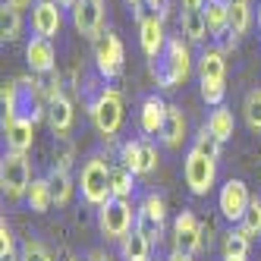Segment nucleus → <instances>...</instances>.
<instances>
[{
  "mask_svg": "<svg viewBox=\"0 0 261 261\" xmlns=\"http://www.w3.org/2000/svg\"><path fill=\"white\" fill-rule=\"evenodd\" d=\"M161 145L164 148H182V142L189 139L186 136V114H182V107H176V104H170L167 107V123H164V129H161Z\"/></svg>",
  "mask_w": 261,
  "mask_h": 261,
  "instance_id": "18",
  "label": "nucleus"
},
{
  "mask_svg": "<svg viewBox=\"0 0 261 261\" xmlns=\"http://www.w3.org/2000/svg\"><path fill=\"white\" fill-rule=\"evenodd\" d=\"M242 117L252 133H261V88L246 91V101H242Z\"/></svg>",
  "mask_w": 261,
  "mask_h": 261,
  "instance_id": "31",
  "label": "nucleus"
},
{
  "mask_svg": "<svg viewBox=\"0 0 261 261\" xmlns=\"http://www.w3.org/2000/svg\"><path fill=\"white\" fill-rule=\"evenodd\" d=\"M54 170H72V145H63L60 154H54Z\"/></svg>",
  "mask_w": 261,
  "mask_h": 261,
  "instance_id": "38",
  "label": "nucleus"
},
{
  "mask_svg": "<svg viewBox=\"0 0 261 261\" xmlns=\"http://www.w3.org/2000/svg\"><path fill=\"white\" fill-rule=\"evenodd\" d=\"M182 179H186L192 195H208L214 189V182H217V158L198 151L192 145L189 151H186V158H182Z\"/></svg>",
  "mask_w": 261,
  "mask_h": 261,
  "instance_id": "8",
  "label": "nucleus"
},
{
  "mask_svg": "<svg viewBox=\"0 0 261 261\" xmlns=\"http://www.w3.org/2000/svg\"><path fill=\"white\" fill-rule=\"evenodd\" d=\"M208 0H182V13H201Z\"/></svg>",
  "mask_w": 261,
  "mask_h": 261,
  "instance_id": "42",
  "label": "nucleus"
},
{
  "mask_svg": "<svg viewBox=\"0 0 261 261\" xmlns=\"http://www.w3.org/2000/svg\"><path fill=\"white\" fill-rule=\"evenodd\" d=\"M110 195L126 198V201L136 195V173L126 170L123 164H114V173H110Z\"/></svg>",
  "mask_w": 261,
  "mask_h": 261,
  "instance_id": "26",
  "label": "nucleus"
},
{
  "mask_svg": "<svg viewBox=\"0 0 261 261\" xmlns=\"http://www.w3.org/2000/svg\"><path fill=\"white\" fill-rule=\"evenodd\" d=\"M32 186V167H29V154L25 151H7L0 158V189L10 204L25 201V192Z\"/></svg>",
  "mask_w": 261,
  "mask_h": 261,
  "instance_id": "4",
  "label": "nucleus"
},
{
  "mask_svg": "<svg viewBox=\"0 0 261 261\" xmlns=\"http://www.w3.org/2000/svg\"><path fill=\"white\" fill-rule=\"evenodd\" d=\"M19 261H54V255H50V249L44 246L41 239L29 236V239H22V246H19Z\"/></svg>",
  "mask_w": 261,
  "mask_h": 261,
  "instance_id": "32",
  "label": "nucleus"
},
{
  "mask_svg": "<svg viewBox=\"0 0 261 261\" xmlns=\"http://www.w3.org/2000/svg\"><path fill=\"white\" fill-rule=\"evenodd\" d=\"M249 246H252V242L242 236L236 227H230L227 233H223V255H249Z\"/></svg>",
  "mask_w": 261,
  "mask_h": 261,
  "instance_id": "33",
  "label": "nucleus"
},
{
  "mask_svg": "<svg viewBox=\"0 0 261 261\" xmlns=\"http://www.w3.org/2000/svg\"><path fill=\"white\" fill-rule=\"evenodd\" d=\"M192 145L198 148V151H204V154H211V158L220 161V145H223V142H217V139L211 136V129H208V126H201V129H198V136H195Z\"/></svg>",
  "mask_w": 261,
  "mask_h": 261,
  "instance_id": "36",
  "label": "nucleus"
},
{
  "mask_svg": "<svg viewBox=\"0 0 261 261\" xmlns=\"http://www.w3.org/2000/svg\"><path fill=\"white\" fill-rule=\"evenodd\" d=\"M223 261H249V255H223Z\"/></svg>",
  "mask_w": 261,
  "mask_h": 261,
  "instance_id": "46",
  "label": "nucleus"
},
{
  "mask_svg": "<svg viewBox=\"0 0 261 261\" xmlns=\"http://www.w3.org/2000/svg\"><path fill=\"white\" fill-rule=\"evenodd\" d=\"M195 72H198V82H227V54L217 44L201 47L195 57Z\"/></svg>",
  "mask_w": 261,
  "mask_h": 261,
  "instance_id": "15",
  "label": "nucleus"
},
{
  "mask_svg": "<svg viewBox=\"0 0 261 261\" xmlns=\"http://www.w3.org/2000/svg\"><path fill=\"white\" fill-rule=\"evenodd\" d=\"M249 204H252V192H249V186L242 182V179H227V182L220 186V192H217V211L223 214V220H230L233 227L246 217Z\"/></svg>",
  "mask_w": 261,
  "mask_h": 261,
  "instance_id": "9",
  "label": "nucleus"
},
{
  "mask_svg": "<svg viewBox=\"0 0 261 261\" xmlns=\"http://www.w3.org/2000/svg\"><path fill=\"white\" fill-rule=\"evenodd\" d=\"M179 25H182V38L189 44H204V38H211V35H208V22H204L201 13H182Z\"/></svg>",
  "mask_w": 261,
  "mask_h": 261,
  "instance_id": "28",
  "label": "nucleus"
},
{
  "mask_svg": "<svg viewBox=\"0 0 261 261\" xmlns=\"http://www.w3.org/2000/svg\"><path fill=\"white\" fill-rule=\"evenodd\" d=\"M220 41H223V44H220V50H223V54H230V50H236V47H239V38H236L233 32H230V35H223Z\"/></svg>",
  "mask_w": 261,
  "mask_h": 261,
  "instance_id": "41",
  "label": "nucleus"
},
{
  "mask_svg": "<svg viewBox=\"0 0 261 261\" xmlns=\"http://www.w3.org/2000/svg\"><path fill=\"white\" fill-rule=\"evenodd\" d=\"M0 38L4 41H19L22 38V10L10 7L4 0V7H0Z\"/></svg>",
  "mask_w": 261,
  "mask_h": 261,
  "instance_id": "25",
  "label": "nucleus"
},
{
  "mask_svg": "<svg viewBox=\"0 0 261 261\" xmlns=\"http://www.w3.org/2000/svg\"><path fill=\"white\" fill-rule=\"evenodd\" d=\"M158 164H161V154H158V145L151 139H142V176L148 173H154L158 170Z\"/></svg>",
  "mask_w": 261,
  "mask_h": 261,
  "instance_id": "37",
  "label": "nucleus"
},
{
  "mask_svg": "<svg viewBox=\"0 0 261 261\" xmlns=\"http://www.w3.org/2000/svg\"><path fill=\"white\" fill-rule=\"evenodd\" d=\"M192 69H195V60H192L189 41H186L182 35H170L164 54L158 60H151V76L161 88H179L192 76Z\"/></svg>",
  "mask_w": 261,
  "mask_h": 261,
  "instance_id": "1",
  "label": "nucleus"
},
{
  "mask_svg": "<svg viewBox=\"0 0 261 261\" xmlns=\"http://www.w3.org/2000/svg\"><path fill=\"white\" fill-rule=\"evenodd\" d=\"M227 4H249V0H227Z\"/></svg>",
  "mask_w": 261,
  "mask_h": 261,
  "instance_id": "50",
  "label": "nucleus"
},
{
  "mask_svg": "<svg viewBox=\"0 0 261 261\" xmlns=\"http://www.w3.org/2000/svg\"><path fill=\"white\" fill-rule=\"evenodd\" d=\"M98 230L107 242H120L136 230V208L126 198H110L98 208Z\"/></svg>",
  "mask_w": 261,
  "mask_h": 261,
  "instance_id": "6",
  "label": "nucleus"
},
{
  "mask_svg": "<svg viewBox=\"0 0 261 261\" xmlns=\"http://www.w3.org/2000/svg\"><path fill=\"white\" fill-rule=\"evenodd\" d=\"M201 16H204V22H208V35L214 41H220L223 35H230V4L227 0H208Z\"/></svg>",
  "mask_w": 261,
  "mask_h": 261,
  "instance_id": "19",
  "label": "nucleus"
},
{
  "mask_svg": "<svg viewBox=\"0 0 261 261\" xmlns=\"http://www.w3.org/2000/svg\"><path fill=\"white\" fill-rule=\"evenodd\" d=\"M136 217L145 220V223H154V227H167V201H164V195L148 192V195L139 201Z\"/></svg>",
  "mask_w": 261,
  "mask_h": 261,
  "instance_id": "21",
  "label": "nucleus"
},
{
  "mask_svg": "<svg viewBox=\"0 0 261 261\" xmlns=\"http://www.w3.org/2000/svg\"><path fill=\"white\" fill-rule=\"evenodd\" d=\"M88 117L95 123V129L107 139L114 142L117 133L123 129V120H126V107H123V95L117 88H98L95 95L88 98Z\"/></svg>",
  "mask_w": 261,
  "mask_h": 261,
  "instance_id": "3",
  "label": "nucleus"
},
{
  "mask_svg": "<svg viewBox=\"0 0 261 261\" xmlns=\"http://www.w3.org/2000/svg\"><path fill=\"white\" fill-rule=\"evenodd\" d=\"M91 57H95V69L104 82H114L123 76V66H126V47L120 41L117 32L104 29L95 41H91Z\"/></svg>",
  "mask_w": 261,
  "mask_h": 261,
  "instance_id": "5",
  "label": "nucleus"
},
{
  "mask_svg": "<svg viewBox=\"0 0 261 261\" xmlns=\"http://www.w3.org/2000/svg\"><path fill=\"white\" fill-rule=\"evenodd\" d=\"M255 22V13L249 4H230V32L236 35V38H242V35H249Z\"/></svg>",
  "mask_w": 261,
  "mask_h": 261,
  "instance_id": "30",
  "label": "nucleus"
},
{
  "mask_svg": "<svg viewBox=\"0 0 261 261\" xmlns=\"http://www.w3.org/2000/svg\"><path fill=\"white\" fill-rule=\"evenodd\" d=\"M198 91L208 107H220L223 98H227V82H198Z\"/></svg>",
  "mask_w": 261,
  "mask_h": 261,
  "instance_id": "34",
  "label": "nucleus"
},
{
  "mask_svg": "<svg viewBox=\"0 0 261 261\" xmlns=\"http://www.w3.org/2000/svg\"><path fill=\"white\" fill-rule=\"evenodd\" d=\"M117 161L126 167V170H133L136 176H142V139H126L120 145Z\"/></svg>",
  "mask_w": 261,
  "mask_h": 261,
  "instance_id": "29",
  "label": "nucleus"
},
{
  "mask_svg": "<svg viewBox=\"0 0 261 261\" xmlns=\"http://www.w3.org/2000/svg\"><path fill=\"white\" fill-rule=\"evenodd\" d=\"M110 173H114V164H110L107 154H101V151L88 154L82 161L76 182H79V195H82V201L88 204V208L98 211L104 201L114 198L110 195Z\"/></svg>",
  "mask_w": 261,
  "mask_h": 261,
  "instance_id": "2",
  "label": "nucleus"
},
{
  "mask_svg": "<svg viewBox=\"0 0 261 261\" xmlns=\"http://www.w3.org/2000/svg\"><path fill=\"white\" fill-rule=\"evenodd\" d=\"M47 176H50V189H54V204H57V208H66L72 201V192L79 189V182L72 179L69 170H54V167H50Z\"/></svg>",
  "mask_w": 261,
  "mask_h": 261,
  "instance_id": "23",
  "label": "nucleus"
},
{
  "mask_svg": "<svg viewBox=\"0 0 261 261\" xmlns=\"http://www.w3.org/2000/svg\"><path fill=\"white\" fill-rule=\"evenodd\" d=\"M173 249L189 252V255L211 249V227L201 223L195 217V211H189V208H182L173 220Z\"/></svg>",
  "mask_w": 261,
  "mask_h": 261,
  "instance_id": "7",
  "label": "nucleus"
},
{
  "mask_svg": "<svg viewBox=\"0 0 261 261\" xmlns=\"http://www.w3.org/2000/svg\"><path fill=\"white\" fill-rule=\"evenodd\" d=\"M25 204L32 214H47L54 208V189H50V176H32V186L25 192Z\"/></svg>",
  "mask_w": 261,
  "mask_h": 261,
  "instance_id": "20",
  "label": "nucleus"
},
{
  "mask_svg": "<svg viewBox=\"0 0 261 261\" xmlns=\"http://www.w3.org/2000/svg\"><path fill=\"white\" fill-rule=\"evenodd\" d=\"M25 63L35 76H50L54 66H57V50H54L50 38H41V35H32L25 41Z\"/></svg>",
  "mask_w": 261,
  "mask_h": 261,
  "instance_id": "13",
  "label": "nucleus"
},
{
  "mask_svg": "<svg viewBox=\"0 0 261 261\" xmlns=\"http://www.w3.org/2000/svg\"><path fill=\"white\" fill-rule=\"evenodd\" d=\"M35 145V123L16 114H4V148L7 151H29Z\"/></svg>",
  "mask_w": 261,
  "mask_h": 261,
  "instance_id": "14",
  "label": "nucleus"
},
{
  "mask_svg": "<svg viewBox=\"0 0 261 261\" xmlns=\"http://www.w3.org/2000/svg\"><path fill=\"white\" fill-rule=\"evenodd\" d=\"M145 7L151 10L154 16H161V19H167V13H170V0H145Z\"/></svg>",
  "mask_w": 261,
  "mask_h": 261,
  "instance_id": "39",
  "label": "nucleus"
},
{
  "mask_svg": "<svg viewBox=\"0 0 261 261\" xmlns=\"http://www.w3.org/2000/svg\"><path fill=\"white\" fill-rule=\"evenodd\" d=\"M85 261H114V255L104 249H91V252H85Z\"/></svg>",
  "mask_w": 261,
  "mask_h": 261,
  "instance_id": "40",
  "label": "nucleus"
},
{
  "mask_svg": "<svg viewBox=\"0 0 261 261\" xmlns=\"http://www.w3.org/2000/svg\"><path fill=\"white\" fill-rule=\"evenodd\" d=\"M255 19H258V32H261V7H258V16H255Z\"/></svg>",
  "mask_w": 261,
  "mask_h": 261,
  "instance_id": "49",
  "label": "nucleus"
},
{
  "mask_svg": "<svg viewBox=\"0 0 261 261\" xmlns=\"http://www.w3.org/2000/svg\"><path fill=\"white\" fill-rule=\"evenodd\" d=\"M142 4H145V0H126V7L133 10V16H136V22H139L142 16H145V13H142Z\"/></svg>",
  "mask_w": 261,
  "mask_h": 261,
  "instance_id": "43",
  "label": "nucleus"
},
{
  "mask_svg": "<svg viewBox=\"0 0 261 261\" xmlns=\"http://www.w3.org/2000/svg\"><path fill=\"white\" fill-rule=\"evenodd\" d=\"M164 261H192V255H189V252H179V249H173V252L167 255Z\"/></svg>",
  "mask_w": 261,
  "mask_h": 261,
  "instance_id": "44",
  "label": "nucleus"
},
{
  "mask_svg": "<svg viewBox=\"0 0 261 261\" xmlns=\"http://www.w3.org/2000/svg\"><path fill=\"white\" fill-rule=\"evenodd\" d=\"M57 4H60L63 10H72V7H76V0H57Z\"/></svg>",
  "mask_w": 261,
  "mask_h": 261,
  "instance_id": "47",
  "label": "nucleus"
},
{
  "mask_svg": "<svg viewBox=\"0 0 261 261\" xmlns=\"http://www.w3.org/2000/svg\"><path fill=\"white\" fill-rule=\"evenodd\" d=\"M10 258H19V249H16L13 227H10L7 217H4V220H0V261H10Z\"/></svg>",
  "mask_w": 261,
  "mask_h": 261,
  "instance_id": "35",
  "label": "nucleus"
},
{
  "mask_svg": "<svg viewBox=\"0 0 261 261\" xmlns=\"http://www.w3.org/2000/svg\"><path fill=\"white\" fill-rule=\"evenodd\" d=\"M154 246L148 242V236L142 230H133L123 242H120V258L123 261H139V258H151Z\"/></svg>",
  "mask_w": 261,
  "mask_h": 261,
  "instance_id": "24",
  "label": "nucleus"
},
{
  "mask_svg": "<svg viewBox=\"0 0 261 261\" xmlns=\"http://www.w3.org/2000/svg\"><path fill=\"white\" fill-rule=\"evenodd\" d=\"M167 104L161 95H148L145 101H142V107H139V129H142V139H148V136H161V129H164V123H167Z\"/></svg>",
  "mask_w": 261,
  "mask_h": 261,
  "instance_id": "16",
  "label": "nucleus"
},
{
  "mask_svg": "<svg viewBox=\"0 0 261 261\" xmlns=\"http://www.w3.org/2000/svg\"><path fill=\"white\" fill-rule=\"evenodd\" d=\"M167 38H170V35L164 32V19H161V16L145 13L142 19H139V47H142V54H145L148 60H158L161 57L164 47H167Z\"/></svg>",
  "mask_w": 261,
  "mask_h": 261,
  "instance_id": "12",
  "label": "nucleus"
},
{
  "mask_svg": "<svg viewBox=\"0 0 261 261\" xmlns=\"http://www.w3.org/2000/svg\"><path fill=\"white\" fill-rule=\"evenodd\" d=\"M236 230L246 236L249 242H258L261 239V195H252V204H249L246 217L236 223Z\"/></svg>",
  "mask_w": 261,
  "mask_h": 261,
  "instance_id": "27",
  "label": "nucleus"
},
{
  "mask_svg": "<svg viewBox=\"0 0 261 261\" xmlns=\"http://www.w3.org/2000/svg\"><path fill=\"white\" fill-rule=\"evenodd\" d=\"M66 261H85L82 255H66Z\"/></svg>",
  "mask_w": 261,
  "mask_h": 261,
  "instance_id": "48",
  "label": "nucleus"
},
{
  "mask_svg": "<svg viewBox=\"0 0 261 261\" xmlns=\"http://www.w3.org/2000/svg\"><path fill=\"white\" fill-rule=\"evenodd\" d=\"M63 29V7L57 0H35L32 7V32L41 38H57Z\"/></svg>",
  "mask_w": 261,
  "mask_h": 261,
  "instance_id": "11",
  "label": "nucleus"
},
{
  "mask_svg": "<svg viewBox=\"0 0 261 261\" xmlns=\"http://www.w3.org/2000/svg\"><path fill=\"white\" fill-rule=\"evenodd\" d=\"M69 19L82 38L95 41L104 32V0H76V7L69 10Z\"/></svg>",
  "mask_w": 261,
  "mask_h": 261,
  "instance_id": "10",
  "label": "nucleus"
},
{
  "mask_svg": "<svg viewBox=\"0 0 261 261\" xmlns=\"http://www.w3.org/2000/svg\"><path fill=\"white\" fill-rule=\"evenodd\" d=\"M211 129V136L217 139V142H230L233 139V129H236V120H233V110L227 107V104H220V107H214L211 114H208V123H204Z\"/></svg>",
  "mask_w": 261,
  "mask_h": 261,
  "instance_id": "22",
  "label": "nucleus"
},
{
  "mask_svg": "<svg viewBox=\"0 0 261 261\" xmlns=\"http://www.w3.org/2000/svg\"><path fill=\"white\" fill-rule=\"evenodd\" d=\"M72 123H76V110H72V101L66 95H60L57 101L47 104V126H50V133L57 139H63L69 133Z\"/></svg>",
  "mask_w": 261,
  "mask_h": 261,
  "instance_id": "17",
  "label": "nucleus"
},
{
  "mask_svg": "<svg viewBox=\"0 0 261 261\" xmlns=\"http://www.w3.org/2000/svg\"><path fill=\"white\" fill-rule=\"evenodd\" d=\"M7 4L16 10H29V7H35V0H7Z\"/></svg>",
  "mask_w": 261,
  "mask_h": 261,
  "instance_id": "45",
  "label": "nucleus"
}]
</instances>
